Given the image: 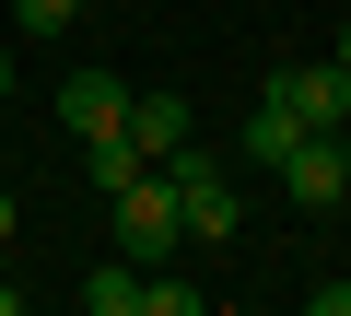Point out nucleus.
<instances>
[{
  "instance_id": "nucleus-6",
  "label": "nucleus",
  "mask_w": 351,
  "mask_h": 316,
  "mask_svg": "<svg viewBox=\"0 0 351 316\" xmlns=\"http://www.w3.org/2000/svg\"><path fill=\"white\" fill-rule=\"evenodd\" d=\"M129 152L141 165H176L188 152V94H129Z\"/></svg>"
},
{
  "instance_id": "nucleus-3",
  "label": "nucleus",
  "mask_w": 351,
  "mask_h": 316,
  "mask_svg": "<svg viewBox=\"0 0 351 316\" xmlns=\"http://www.w3.org/2000/svg\"><path fill=\"white\" fill-rule=\"evenodd\" d=\"M269 176H281V199H293V211H328V199H351V129H316L304 152H281Z\"/></svg>"
},
{
  "instance_id": "nucleus-4",
  "label": "nucleus",
  "mask_w": 351,
  "mask_h": 316,
  "mask_svg": "<svg viewBox=\"0 0 351 316\" xmlns=\"http://www.w3.org/2000/svg\"><path fill=\"white\" fill-rule=\"evenodd\" d=\"M59 129H71V141H117V129H129V82H117V71H71V82H59Z\"/></svg>"
},
{
  "instance_id": "nucleus-8",
  "label": "nucleus",
  "mask_w": 351,
  "mask_h": 316,
  "mask_svg": "<svg viewBox=\"0 0 351 316\" xmlns=\"http://www.w3.org/2000/svg\"><path fill=\"white\" fill-rule=\"evenodd\" d=\"M141 281H152L141 258H106V269L82 281V316H141Z\"/></svg>"
},
{
  "instance_id": "nucleus-10",
  "label": "nucleus",
  "mask_w": 351,
  "mask_h": 316,
  "mask_svg": "<svg viewBox=\"0 0 351 316\" xmlns=\"http://www.w3.org/2000/svg\"><path fill=\"white\" fill-rule=\"evenodd\" d=\"M12 24H24V36H71V24H82V0H12Z\"/></svg>"
},
{
  "instance_id": "nucleus-11",
  "label": "nucleus",
  "mask_w": 351,
  "mask_h": 316,
  "mask_svg": "<svg viewBox=\"0 0 351 316\" xmlns=\"http://www.w3.org/2000/svg\"><path fill=\"white\" fill-rule=\"evenodd\" d=\"M304 304H316V316H351V281H316Z\"/></svg>"
},
{
  "instance_id": "nucleus-1",
  "label": "nucleus",
  "mask_w": 351,
  "mask_h": 316,
  "mask_svg": "<svg viewBox=\"0 0 351 316\" xmlns=\"http://www.w3.org/2000/svg\"><path fill=\"white\" fill-rule=\"evenodd\" d=\"M106 223H117V258H141V269H164L176 246H188V211H176V176H164V165H141V176L106 199Z\"/></svg>"
},
{
  "instance_id": "nucleus-5",
  "label": "nucleus",
  "mask_w": 351,
  "mask_h": 316,
  "mask_svg": "<svg viewBox=\"0 0 351 316\" xmlns=\"http://www.w3.org/2000/svg\"><path fill=\"white\" fill-rule=\"evenodd\" d=\"M293 106H304V129H351V71L339 59H293V71H269Z\"/></svg>"
},
{
  "instance_id": "nucleus-14",
  "label": "nucleus",
  "mask_w": 351,
  "mask_h": 316,
  "mask_svg": "<svg viewBox=\"0 0 351 316\" xmlns=\"http://www.w3.org/2000/svg\"><path fill=\"white\" fill-rule=\"evenodd\" d=\"M0 94H12V47H0Z\"/></svg>"
},
{
  "instance_id": "nucleus-12",
  "label": "nucleus",
  "mask_w": 351,
  "mask_h": 316,
  "mask_svg": "<svg viewBox=\"0 0 351 316\" xmlns=\"http://www.w3.org/2000/svg\"><path fill=\"white\" fill-rule=\"evenodd\" d=\"M0 246H12V188H0Z\"/></svg>"
},
{
  "instance_id": "nucleus-7",
  "label": "nucleus",
  "mask_w": 351,
  "mask_h": 316,
  "mask_svg": "<svg viewBox=\"0 0 351 316\" xmlns=\"http://www.w3.org/2000/svg\"><path fill=\"white\" fill-rule=\"evenodd\" d=\"M304 141H316V129H304V106L269 82V94H258V117H246V165H281V152H304Z\"/></svg>"
},
{
  "instance_id": "nucleus-2",
  "label": "nucleus",
  "mask_w": 351,
  "mask_h": 316,
  "mask_svg": "<svg viewBox=\"0 0 351 316\" xmlns=\"http://www.w3.org/2000/svg\"><path fill=\"white\" fill-rule=\"evenodd\" d=\"M164 176H176V211H188V246H234V234H246V199H234V176L211 165V152H199V141H188V152H176V165H164Z\"/></svg>"
},
{
  "instance_id": "nucleus-13",
  "label": "nucleus",
  "mask_w": 351,
  "mask_h": 316,
  "mask_svg": "<svg viewBox=\"0 0 351 316\" xmlns=\"http://www.w3.org/2000/svg\"><path fill=\"white\" fill-rule=\"evenodd\" d=\"M328 59H339V71H351V24H339V47H328Z\"/></svg>"
},
{
  "instance_id": "nucleus-9",
  "label": "nucleus",
  "mask_w": 351,
  "mask_h": 316,
  "mask_svg": "<svg viewBox=\"0 0 351 316\" xmlns=\"http://www.w3.org/2000/svg\"><path fill=\"white\" fill-rule=\"evenodd\" d=\"M141 316H199V281H176V258L141 281Z\"/></svg>"
}]
</instances>
